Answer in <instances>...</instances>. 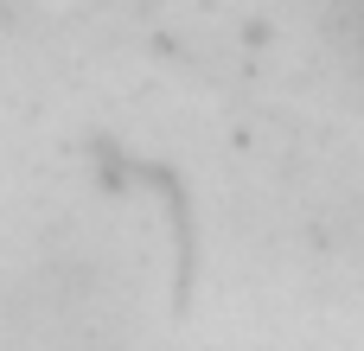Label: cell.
<instances>
[{"label": "cell", "instance_id": "obj_3", "mask_svg": "<svg viewBox=\"0 0 364 351\" xmlns=\"http://www.w3.org/2000/svg\"><path fill=\"white\" fill-rule=\"evenodd\" d=\"M352 45H358V58H364V0H352Z\"/></svg>", "mask_w": 364, "mask_h": 351}, {"label": "cell", "instance_id": "obj_1", "mask_svg": "<svg viewBox=\"0 0 364 351\" xmlns=\"http://www.w3.org/2000/svg\"><path fill=\"white\" fill-rule=\"evenodd\" d=\"M237 179H243L250 230L282 262L326 269L364 249V173L333 134L314 128L250 134Z\"/></svg>", "mask_w": 364, "mask_h": 351}, {"label": "cell", "instance_id": "obj_2", "mask_svg": "<svg viewBox=\"0 0 364 351\" xmlns=\"http://www.w3.org/2000/svg\"><path fill=\"white\" fill-rule=\"evenodd\" d=\"M6 351H134V294L96 249H45L0 294Z\"/></svg>", "mask_w": 364, "mask_h": 351}]
</instances>
